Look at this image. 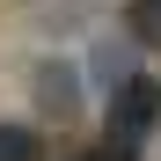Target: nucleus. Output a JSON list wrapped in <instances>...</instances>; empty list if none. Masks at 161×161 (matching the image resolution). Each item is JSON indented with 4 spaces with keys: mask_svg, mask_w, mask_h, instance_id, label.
<instances>
[{
    "mask_svg": "<svg viewBox=\"0 0 161 161\" xmlns=\"http://www.w3.org/2000/svg\"><path fill=\"white\" fill-rule=\"evenodd\" d=\"M125 30H132V44L161 51V0H125Z\"/></svg>",
    "mask_w": 161,
    "mask_h": 161,
    "instance_id": "f03ea898",
    "label": "nucleus"
},
{
    "mask_svg": "<svg viewBox=\"0 0 161 161\" xmlns=\"http://www.w3.org/2000/svg\"><path fill=\"white\" fill-rule=\"evenodd\" d=\"M0 161H37V132L30 125H0Z\"/></svg>",
    "mask_w": 161,
    "mask_h": 161,
    "instance_id": "7ed1b4c3",
    "label": "nucleus"
},
{
    "mask_svg": "<svg viewBox=\"0 0 161 161\" xmlns=\"http://www.w3.org/2000/svg\"><path fill=\"white\" fill-rule=\"evenodd\" d=\"M154 125H161V80H147V73L117 80V95H110V132H103V139L125 147V154H139Z\"/></svg>",
    "mask_w": 161,
    "mask_h": 161,
    "instance_id": "f257e3e1",
    "label": "nucleus"
},
{
    "mask_svg": "<svg viewBox=\"0 0 161 161\" xmlns=\"http://www.w3.org/2000/svg\"><path fill=\"white\" fill-rule=\"evenodd\" d=\"M80 161H139V154H125V147H110V139H103V147H88Z\"/></svg>",
    "mask_w": 161,
    "mask_h": 161,
    "instance_id": "20e7f679",
    "label": "nucleus"
}]
</instances>
